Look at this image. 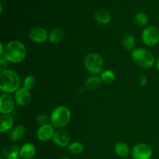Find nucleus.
<instances>
[{"label": "nucleus", "mask_w": 159, "mask_h": 159, "mask_svg": "<svg viewBox=\"0 0 159 159\" xmlns=\"http://www.w3.org/2000/svg\"><path fill=\"white\" fill-rule=\"evenodd\" d=\"M26 47L23 43L18 40H12L9 42L5 48L3 57L11 63H20L26 58Z\"/></svg>", "instance_id": "1"}, {"label": "nucleus", "mask_w": 159, "mask_h": 159, "mask_svg": "<svg viewBox=\"0 0 159 159\" xmlns=\"http://www.w3.org/2000/svg\"><path fill=\"white\" fill-rule=\"evenodd\" d=\"M20 77L15 71L6 70L0 73V90L3 93H16L20 89Z\"/></svg>", "instance_id": "2"}, {"label": "nucleus", "mask_w": 159, "mask_h": 159, "mask_svg": "<svg viewBox=\"0 0 159 159\" xmlns=\"http://www.w3.org/2000/svg\"><path fill=\"white\" fill-rule=\"evenodd\" d=\"M131 57L137 65L143 68H150L155 64L153 54L144 48H137L132 51Z\"/></svg>", "instance_id": "3"}, {"label": "nucleus", "mask_w": 159, "mask_h": 159, "mask_svg": "<svg viewBox=\"0 0 159 159\" xmlns=\"http://www.w3.org/2000/svg\"><path fill=\"white\" fill-rule=\"evenodd\" d=\"M71 113L68 108L64 106H59L53 110L51 116V125L56 128H63L70 122Z\"/></svg>", "instance_id": "4"}, {"label": "nucleus", "mask_w": 159, "mask_h": 159, "mask_svg": "<svg viewBox=\"0 0 159 159\" xmlns=\"http://www.w3.org/2000/svg\"><path fill=\"white\" fill-rule=\"evenodd\" d=\"M85 67L92 74L98 75L102 73L104 67V62L102 57L96 53H90L85 57Z\"/></svg>", "instance_id": "5"}, {"label": "nucleus", "mask_w": 159, "mask_h": 159, "mask_svg": "<svg viewBox=\"0 0 159 159\" xmlns=\"http://www.w3.org/2000/svg\"><path fill=\"white\" fill-rule=\"evenodd\" d=\"M141 38L144 44L155 46L159 42V29L155 26H148L143 30Z\"/></svg>", "instance_id": "6"}, {"label": "nucleus", "mask_w": 159, "mask_h": 159, "mask_svg": "<svg viewBox=\"0 0 159 159\" xmlns=\"http://www.w3.org/2000/svg\"><path fill=\"white\" fill-rule=\"evenodd\" d=\"M152 156V150L146 144H138L132 150L133 159H150Z\"/></svg>", "instance_id": "7"}, {"label": "nucleus", "mask_w": 159, "mask_h": 159, "mask_svg": "<svg viewBox=\"0 0 159 159\" xmlns=\"http://www.w3.org/2000/svg\"><path fill=\"white\" fill-rule=\"evenodd\" d=\"M15 107V102L9 95L3 93L0 96V113L2 114H9Z\"/></svg>", "instance_id": "8"}, {"label": "nucleus", "mask_w": 159, "mask_h": 159, "mask_svg": "<svg viewBox=\"0 0 159 159\" xmlns=\"http://www.w3.org/2000/svg\"><path fill=\"white\" fill-rule=\"evenodd\" d=\"M54 132L55 131H54V127L51 124H47L39 127L37 132V137L40 141L45 142L53 138Z\"/></svg>", "instance_id": "9"}, {"label": "nucleus", "mask_w": 159, "mask_h": 159, "mask_svg": "<svg viewBox=\"0 0 159 159\" xmlns=\"http://www.w3.org/2000/svg\"><path fill=\"white\" fill-rule=\"evenodd\" d=\"M31 99V95L29 90L25 89L24 87L20 88L15 93V100L18 106L25 107L27 105Z\"/></svg>", "instance_id": "10"}, {"label": "nucleus", "mask_w": 159, "mask_h": 159, "mask_svg": "<svg viewBox=\"0 0 159 159\" xmlns=\"http://www.w3.org/2000/svg\"><path fill=\"white\" fill-rule=\"evenodd\" d=\"M53 141L59 147H66L70 141L69 134L64 130H57L54 132L52 138Z\"/></svg>", "instance_id": "11"}, {"label": "nucleus", "mask_w": 159, "mask_h": 159, "mask_svg": "<svg viewBox=\"0 0 159 159\" xmlns=\"http://www.w3.org/2000/svg\"><path fill=\"white\" fill-rule=\"evenodd\" d=\"M29 37L30 40L35 43H43L48 38V34L43 28L34 27L30 31Z\"/></svg>", "instance_id": "12"}, {"label": "nucleus", "mask_w": 159, "mask_h": 159, "mask_svg": "<svg viewBox=\"0 0 159 159\" xmlns=\"http://www.w3.org/2000/svg\"><path fill=\"white\" fill-rule=\"evenodd\" d=\"M14 124V120L10 115L4 114L0 117V132L6 133L12 129Z\"/></svg>", "instance_id": "13"}, {"label": "nucleus", "mask_w": 159, "mask_h": 159, "mask_svg": "<svg viewBox=\"0 0 159 159\" xmlns=\"http://www.w3.org/2000/svg\"><path fill=\"white\" fill-rule=\"evenodd\" d=\"M20 157L23 159H30L35 155L36 148L31 143L23 144L20 150Z\"/></svg>", "instance_id": "14"}, {"label": "nucleus", "mask_w": 159, "mask_h": 159, "mask_svg": "<svg viewBox=\"0 0 159 159\" xmlns=\"http://www.w3.org/2000/svg\"><path fill=\"white\" fill-rule=\"evenodd\" d=\"M65 31L61 28H54L48 35V40L52 43H57L61 41L65 37Z\"/></svg>", "instance_id": "15"}, {"label": "nucleus", "mask_w": 159, "mask_h": 159, "mask_svg": "<svg viewBox=\"0 0 159 159\" xmlns=\"http://www.w3.org/2000/svg\"><path fill=\"white\" fill-rule=\"evenodd\" d=\"M102 84V79L98 76H91L89 77L85 82V88L90 91H94L98 89L101 86Z\"/></svg>", "instance_id": "16"}, {"label": "nucleus", "mask_w": 159, "mask_h": 159, "mask_svg": "<svg viewBox=\"0 0 159 159\" xmlns=\"http://www.w3.org/2000/svg\"><path fill=\"white\" fill-rule=\"evenodd\" d=\"M114 150L116 155L120 157H122V158L128 156L129 153H130V148H129L128 144H126L125 142H123V141L116 143Z\"/></svg>", "instance_id": "17"}, {"label": "nucleus", "mask_w": 159, "mask_h": 159, "mask_svg": "<svg viewBox=\"0 0 159 159\" xmlns=\"http://www.w3.org/2000/svg\"><path fill=\"white\" fill-rule=\"evenodd\" d=\"M95 19L99 23L102 25H107L111 20V16L105 10H99L95 13Z\"/></svg>", "instance_id": "18"}, {"label": "nucleus", "mask_w": 159, "mask_h": 159, "mask_svg": "<svg viewBox=\"0 0 159 159\" xmlns=\"http://www.w3.org/2000/svg\"><path fill=\"white\" fill-rule=\"evenodd\" d=\"M25 133H26V128L23 126H18L9 134V138L11 141H16L23 138L24 136Z\"/></svg>", "instance_id": "19"}, {"label": "nucleus", "mask_w": 159, "mask_h": 159, "mask_svg": "<svg viewBox=\"0 0 159 159\" xmlns=\"http://www.w3.org/2000/svg\"><path fill=\"white\" fill-rule=\"evenodd\" d=\"M123 46L124 47L127 51H132L134 49L135 45H136V40L132 34H127L124 37L122 40Z\"/></svg>", "instance_id": "20"}, {"label": "nucleus", "mask_w": 159, "mask_h": 159, "mask_svg": "<svg viewBox=\"0 0 159 159\" xmlns=\"http://www.w3.org/2000/svg\"><path fill=\"white\" fill-rule=\"evenodd\" d=\"M68 150L73 155H79L83 152V145L79 141H75L68 145Z\"/></svg>", "instance_id": "21"}, {"label": "nucleus", "mask_w": 159, "mask_h": 159, "mask_svg": "<svg viewBox=\"0 0 159 159\" xmlns=\"http://www.w3.org/2000/svg\"><path fill=\"white\" fill-rule=\"evenodd\" d=\"M100 78L102 82H106V83H112L113 82H114L116 75H115V73L111 70H106L101 73Z\"/></svg>", "instance_id": "22"}, {"label": "nucleus", "mask_w": 159, "mask_h": 159, "mask_svg": "<svg viewBox=\"0 0 159 159\" xmlns=\"http://www.w3.org/2000/svg\"><path fill=\"white\" fill-rule=\"evenodd\" d=\"M134 19H135V22H136V23L141 26H146L149 22L148 16L143 12H138V13L135 15Z\"/></svg>", "instance_id": "23"}, {"label": "nucleus", "mask_w": 159, "mask_h": 159, "mask_svg": "<svg viewBox=\"0 0 159 159\" xmlns=\"http://www.w3.org/2000/svg\"><path fill=\"white\" fill-rule=\"evenodd\" d=\"M36 84V79L33 75H28L23 80V87L30 90L34 87Z\"/></svg>", "instance_id": "24"}, {"label": "nucleus", "mask_w": 159, "mask_h": 159, "mask_svg": "<svg viewBox=\"0 0 159 159\" xmlns=\"http://www.w3.org/2000/svg\"><path fill=\"white\" fill-rule=\"evenodd\" d=\"M20 153L19 152L17 147L12 148L10 152H9L6 155V158L7 159H20Z\"/></svg>", "instance_id": "25"}, {"label": "nucleus", "mask_w": 159, "mask_h": 159, "mask_svg": "<svg viewBox=\"0 0 159 159\" xmlns=\"http://www.w3.org/2000/svg\"><path fill=\"white\" fill-rule=\"evenodd\" d=\"M48 120V116L44 113H42V114L38 115L37 116V121L39 124H41V125H44L47 124V122Z\"/></svg>", "instance_id": "26"}, {"label": "nucleus", "mask_w": 159, "mask_h": 159, "mask_svg": "<svg viewBox=\"0 0 159 159\" xmlns=\"http://www.w3.org/2000/svg\"><path fill=\"white\" fill-rule=\"evenodd\" d=\"M8 61L4 57H1V58H0V71H1V72L6 71Z\"/></svg>", "instance_id": "27"}, {"label": "nucleus", "mask_w": 159, "mask_h": 159, "mask_svg": "<svg viewBox=\"0 0 159 159\" xmlns=\"http://www.w3.org/2000/svg\"><path fill=\"white\" fill-rule=\"evenodd\" d=\"M147 82L148 79L147 77H146V75H141V77H140V85H141V86H144V85L147 84Z\"/></svg>", "instance_id": "28"}, {"label": "nucleus", "mask_w": 159, "mask_h": 159, "mask_svg": "<svg viewBox=\"0 0 159 159\" xmlns=\"http://www.w3.org/2000/svg\"><path fill=\"white\" fill-rule=\"evenodd\" d=\"M4 52H5V48H3L2 43H0V55H1V57H3V55H4Z\"/></svg>", "instance_id": "29"}, {"label": "nucleus", "mask_w": 159, "mask_h": 159, "mask_svg": "<svg viewBox=\"0 0 159 159\" xmlns=\"http://www.w3.org/2000/svg\"><path fill=\"white\" fill-rule=\"evenodd\" d=\"M156 66H157V68H158V70L159 71V57H158V60H157V61H156Z\"/></svg>", "instance_id": "30"}, {"label": "nucleus", "mask_w": 159, "mask_h": 159, "mask_svg": "<svg viewBox=\"0 0 159 159\" xmlns=\"http://www.w3.org/2000/svg\"><path fill=\"white\" fill-rule=\"evenodd\" d=\"M62 159H70V158H68V157H65V158H62Z\"/></svg>", "instance_id": "31"}, {"label": "nucleus", "mask_w": 159, "mask_h": 159, "mask_svg": "<svg viewBox=\"0 0 159 159\" xmlns=\"http://www.w3.org/2000/svg\"><path fill=\"white\" fill-rule=\"evenodd\" d=\"M0 159H3V158H0Z\"/></svg>", "instance_id": "32"}]
</instances>
